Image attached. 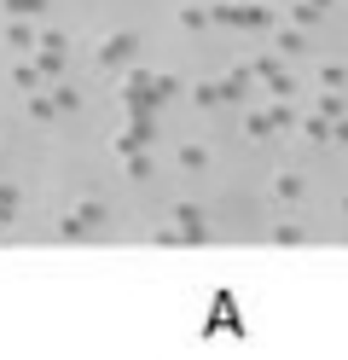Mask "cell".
Returning a JSON list of instances; mask_svg holds the SVG:
<instances>
[{"label": "cell", "instance_id": "cell-1", "mask_svg": "<svg viewBox=\"0 0 348 360\" xmlns=\"http://www.w3.org/2000/svg\"><path fill=\"white\" fill-rule=\"evenodd\" d=\"M99 215H105V210H99V204H93V198H87L82 210H70V215L58 221V233H64V238H87L93 227H99Z\"/></svg>", "mask_w": 348, "mask_h": 360}, {"label": "cell", "instance_id": "cell-3", "mask_svg": "<svg viewBox=\"0 0 348 360\" xmlns=\"http://www.w3.org/2000/svg\"><path fill=\"white\" fill-rule=\"evenodd\" d=\"M134 53V35H105L99 41V64H122Z\"/></svg>", "mask_w": 348, "mask_h": 360}, {"label": "cell", "instance_id": "cell-7", "mask_svg": "<svg viewBox=\"0 0 348 360\" xmlns=\"http://www.w3.org/2000/svg\"><path fill=\"white\" fill-rule=\"evenodd\" d=\"M53 110H58L53 99H30V117H35V122H53Z\"/></svg>", "mask_w": 348, "mask_h": 360}, {"label": "cell", "instance_id": "cell-6", "mask_svg": "<svg viewBox=\"0 0 348 360\" xmlns=\"http://www.w3.org/2000/svg\"><path fill=\"white\" fill-rule=\"evenodd\" d=\"M6 41H12V47L23 53V47H35V41H41V35H30V30H23V24H12V30H6Z\"/></svg>", "mask_w": 348, "mask_h": 360}, {"label": "cell", "instance_id": "cell-9", "mask_svg": "<svg viewBox=\"0 0 348 360\" xmlns=\"http://www.w3.org/2000/svg\"><path fill=\"white\" fill-rule=\"evenodd\" d=\"M0 215H6V210H0Z\"/></svg>", "mask_w": 348, "mask_h": 360}, {"label": "cell", "instance_id": "cell-5", "mask_svg": "<svg viewBox=\"0 0 348 360\" xmlns=\"http://www.w3.org/2000/svg\"><path fill=\"white\" fill-rule=\"evenodd\" d=\"M46 6V0H0V12H6V18H35Z\"/></svg>", "mask_w": 348, "mask_h": 360}, {"label": "cell", "instance_id": "cell-2", "mask_svg": "<svg viewBox=\"0 0 348 360\" xmlns=\"http://www.w3.org/2000/svg\"><path fill=\"white\" fill-rule=\"evenodd\" d=\"M35 53H41L46 70H64V35H58V30H46V35L35 41Z\"/></svg>", "mask_w": 348, "mask_h": 360}, {"label": "cell", "instance_id": "cell-4", "mask_svg": "<svg viewBox=\"0 0 348 360\" xmlns=\"http://www.w3.org/2000/svg\"><path fill=\"white\" fill-rule=\"evenodd\" d=\"M41 70H46V64H18V70H12V82L23 87V94H35V87H41Z\"/></svg>", "mask_w": 348, "mask_h": 360}, {"label": "cell", "instance_id": "cell-8", "mask_svg": "<svg viewBox=\"0 0 348 360\" xmlns=\"http://www.w3.org/2000/svg\"><path fill=\"white\" fill-rule=\"evenodd\" d=\"M0 210H18V186H0Z\"/></svg>", "mask_w": 348, "mask_h": 360}]
</instances>
